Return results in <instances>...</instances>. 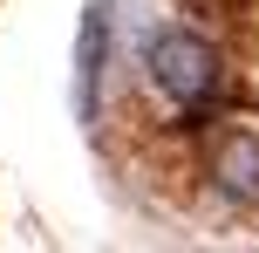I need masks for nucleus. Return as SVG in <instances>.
Segmentation results:
<instances>
[{
  "mask_svg": "<svg viewBox=\"0 0 259 253\" xmlns=\"http://www.w3.org/2000/svg\"><path fill=\"white\" fill-rule=\"evenodd\" d=\"M150 82L170 103H198V96L211 89V48L198 34H184V27H164V34L150 41Z\"/></svg>",
  "mask_w": 259,
  "mask_h": 253,
  "instance_id": "1",
  "label": "nucleus"
},
{
  "mask_svg": "<svg viewBox=\"0 0 259 253\" xmlns=\"http://www.w3.org/2000/svg\"><path fill=\"white\" fill-rule=\"evenodd\" d=\"M219 192L239 199V205H259V137L252 130L225 137V151H219Z\"/></svg>",
  "mask_w": 259,
  "mask_h": 253,
  "instance_id": "2",
  "label": "nucleus"
}]
</instances>
